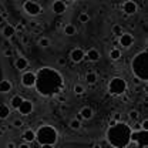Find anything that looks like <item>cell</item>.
<instances>
[{
    "label": "cell",
    "instance_id": "ffe728a7",
    "mask_svg": "<svg viewBox=\"0 0 148 148\" xmlns=\"http://www.w3.org/2000/svg\"><path fill=\"white\" fill-rule=\"evenodd\" d=\"M23 97L21 95H14L13 98H12V101H10V106H12V108H14V110H17L18 107H20V104L23 103Z\"/></svg>",
    "mask_w": 148,
    "mask_h": 148
},
{
    "label": "cell",
    "instance_id": "3957f363",
    "mask_svg": "<svg viewBox=\"0 0 148 148\" xmlns=\"http://www.w3.org/2000/svg\"><path fill=\"white\" fill-rule=\"evenodd\" d=\"M131 70L135 78L140 81H148V54L147 50H143L132 57Z\"/></svg>",
    "mask_w": 148,
    "mask_h": 148
},
{
    "label": "cell",
    "instance_id": "ab89813d",
    "mask_svg": "<svg viewBox=\"0 0 148 148\" xmlns=\"http://www.w3.org/2000/svg\"><path fill=\"white\" fill-rule=\"evenodd\" d=\"M3 23H4V14L0 13V24H3Z\"/></svg>",
    "mask_w": 148,
    "mask_h": 148
},
{
    "label": "cell",
    "instance_id": "4316f807",
    "mask_svg": "<svg viewBox=\"0 0 148 148\" xmlns=\"http://www.w3.org/2000/svg\"><path fill=\"white\" fill-rule=\"evenodd\" d=\"M38 46L43 47V49H47V47H50V40H49L47 37H41V38L38 40Z\"/></svg>",
    "mask_w": 148,
    "mask_h": 148
},
{
    "label": "cell",
    "instance_id": "30bf717a",
    "mask_svg": "<svg viewBox=\"0 0 148 148\" xmlns=\"http://www.w3.org/2000/svg\"><path fill=\"white\" fill-rule=\"evenodd\" d=\"M137 10H138V6H137V3H135V1H132V0L124 1V4H123V12H124L127 16L135 14V13H137Z\"/></svg>",
    "mask_w": 148,
    "mask_h": 148
},
{
    "label": "cell",
    "instance_id": "f546056e",
    "mask_svg": "<svg viewBox=\"0 0 148 148\" xmlns=\"http://www.w3.org/2000/svg\"><path fill=\"white\" fill-rule=\"evenodd\" d=\"M128 117H130V120H132V121H137L138 120V117H140V112L137 110H131L128 112Z\"/></svg>",
    "mask_w": 148,
    "mask_h": 148
},
{
    "label": "cell",
    "instance_id": "d6986e66",
    "mask_svg": "<svg viewBox=\"0 0 148 148\" xmlns=\"http://www.w3.org/2000/svg\"><path fill=\"white\" fill-rule=\"evenodd\" d=\"M78 114L81 115V118H83V120H90V118L92 117V108L91 107H83L81 111H80Z\"/></svg>",
    "mask_w": 148,
    "mask_h": 148
},
{
    "label": "cell",
    "instance_id": "ac0fdd59",
    "mask_svg": "<svg viewBox=\"0 0 148 148\" xmlns=\"http://www.w3.org/2000/svg\"><path fill=\"white\" fill-rule=\"evenodd\" d=\"M84 58H87L90 61H97V60H100V53L95 49H88V51H87V54H86Z\"/></svg>",
    "mask_w": 148,
    "mask_h": 148
},
{
    "label": "cell",
    "instance_id": "f1b7e54d",
    "mask_svg": "<svg viewBox=\"0 0 148 148\" xmlns=\"http://www.w3.org/2000/svg\"><path fill=\"white\" fill-rule=\"evenodd\" d=\"M112 34H115V36H121L123 34V29H121L120 24H114L112 26Z\"/></svg>",
    "mask_w": 148,
    "mask_h": 148
},
{
    "label": "cell",
    "instance_id": "f35d334b",
    "mask_svg": "<svg viewBox=\"0 0 148 148\" xmlns=\"http://www.w3.org/2000/svg\"><path fill=\"white\" fill-rule=\"evenodd\" d=\"M7 148H16V144H14L13 141H10V143L7 144Z\"/></svg>",
    "mask_w": 148,
    "mask_h": 148
},
{
    "label": "cell",
    "instance_id": "5bb4252c",
    "mask_svg": "<svg viewBox=\"0 0 148 148\" xmlns=\"http://www.w3.org/2000/svg\"><path fill=\"white\" fill-rule=\"evenodd\" d=\"M14 66H16V69L17 70H26L27 67H29V61H27V58L26 57H23V56H20L18 58H16V63H14Z\"/></svg>",
    "mask_w": 148,
    "mask_h": 148
},
{
    "label": "cell",
    "instance_id": "d590c367",
    "mask_svg": "<svg viewBox=\"0 0 148 148\" xmlns=\"http://www.w3.org/2000/svg\"><path fill=\"white\" fill-rule=\"evenodd\" d=\"M3 54L6 56V57H10V56L13 54V51H12V49H4V51H3Z\"/></svg>",
    "mask_w": 148,
    "mask_h": 148
},
{
    "label": "cell",
    "instance_id": "6da1fadb",
    "mask_svg": "<svg viewBox=\"0 0 148 148\" xmlns=\"http://www.w3.org/2000/svg\"><path fill=\"white\" fill-rule=\"evenodd\" d=\"M34 88L40 95L44 97L58 95L64 90V80L57 70L51 67H43L36 73Z\"/></svg>",
    "mask_w": 148,
    "mask_h": 148
},
{
    "label": "cell",
    "instance_id": "603a6c76",
    "mask_svg": "<svg viewBox=\"0 0 148 148\" xmlns=\"http://www.w3.org/2000/svg\"><path fill=\"white\" fill-rule=\"evenodd\" d=\"M75 32H77V29H75L74 24H70V23H69V24L64 26V34H66V36H74Z\"/></svg>",
    "mask_w": 148,
    "mask_h": 148
},
{
    "label": "cell",
    "instance_id": "7bdbcfd3",
    "mask_svg": "<svg viewBox=\"0 0 148 148\" xmlns=\"http://www.w3.org/2000/svg\"><path fill=\"white\" fill-rule=\"evenodd\" d=\"M140 83H141V81H140L138 78H135V77H134V84H140Z\"/></svg>",
    "mask_w": 148,
    "mask_h": 148
},
{
    "label": "cell",
    "instance_id": "277c9868",
    "mask_svg": "<svg viewBox=\"0 0 148 148\" xmlns=\"http://www.w3.org/2000/svg\"><path fill=\"white\" fill-rule=\"evenodd\" d=\"M58 140V132L53 125H41L36 131V141L40 145H54Z\"/></svg>",
    "mask_w": 148,
    "mask_h": 148
},
{
    "label": "cell",
    "instance_id": "e575fe53",
    "mask_svg": "<svg viewBox=\"0 0 148 148\" xmlns=\"http://www.w3.org/2000/svg\"><path fill=\"white\" fill-rule=\"evenodd\" d=\"M14 30H16V32H24V26H23L21 23H18L17 26H14Z\"/></svg>",
    "mask_w": 148,
    "mask_h": 148
},
{
    "label": "cell",
    "instance_id": "ee69618b",
    "mask_svg": "<svg viewBox=\"0 0 148 148\" xmlns=\"http://www.w3.org/2000/svg\"><path fill=\"white\" fill-rule=\"evenodd\" d=\"M92 148H101V145H100V144H94V145H92Z\"/></svg>",
    "mask_w": 148,
    "mask_h": 148
},
{
    "label": "cell",
    "instance_id": "60d3db41",
    "mask_svg": "<svg viewBox=\"0 0 148 148\" xmlns=\"http://www.w3.org/2000/svg\"><path fill=\"white\" fill-rule=\"evenodd\" d=\"M115 124H117V123H115V121H114V120L111 118V120H110V123H108V125H110V127H112V125H115Z\"/></svg>",
    "mask_w": 148,
    "mask_h": 148
},
{
    "label": "cell",
    "instance_id": "cb8c5ba5",
    "mask_svg": "<svg viewBox=\"0 0 148 148\" xmlns=\"http://www.w3.org/2000/svg\"><path fill=\"white\" fill-rule=\"evenodd\" d=\"M110 58L111 60H114V61L120 60V58H121V51H120L118 49H112V50L110 51Z\"/></svg>",
    "mask_w": 148,
    "mask_h": 148
},
{
    "label": "cell",
    "instance_id": "4fadbf2b",
    "mask_svg": "<svg viewBox=\"0 0 148 148\" xmlns=\"http://www.w3.org/2000/svg\"><path fill=\"white\" fill-rule=\"evenodd\" d=\"M51 9H53V12H54L56 14H63L64 12H66V4H64V1H61V0H57V1H53V4H51Z\"/></svg>",
    "mask_w": 148,
    "mask_h": 148
},
{
    "label": "cell",
    "instance_id": "8992f818",
    "mask_svg": "<svg viewBox=\"0 0 148 148\" xmlns=\"http://www.w3.org/2000/svg\"><path fill=\"white\" fill-rule=\"evenodd\" d=\"M131 143L137 144L138 148H145L148 145V132L147 131H132L131 132Z\"/></svg>",
    "mask_w": 148,
    "mask_h": 148
},
{
    "label": "cell",
    "instance_id": "83f0119b",
    "mask_svg": "<svg viewBox=\"0 0 148 148\" xmlns=\"http://www.w3.org/2000/svg\"><path fill=\"white\" fill-rule=\"evenodd\" d=\"M84 91H86L84 86H81V84H75V86H74V94L81 95V94H84Z\"/></svg>",
    "mask_w": 148,
    "mask_h": 148
},
{
    "label": "cell",
    "instance_id": "7a4b0ae2",
    "mask_svg": "<svg viewBox=\"0 0 148 148\" xmlns=\"http://www.w3.org/2000/svg\"><path fill=\"white\" fill-rule=\"evenodd\" d=\"M131 132L132 128L127 123H117L115 125L107 130V141L112 148H127L131 144Z\"/></svg>",
    "mask_w": 148,
    "mask_h": 148
},
{
    "label": "cell",
    "instance_id": "74e56055",
    "mask_svg": "<svg viewBox=\"0 0 148 148\" xmlns=\"http://www.w3.org/2000/svg\"><path fill=\"white\" fill-rule=\"evenodd\" d=\"M58 101L60 103H66V97L64 95H58Z\"/></svg>",
    "mask_w": 148,
    "mask_h": 148
},
{
    "label": "cell",
    "instance_id": "9c48e42d",
    "mask_svg": "<svg viewBox=\"0 0 148 148\" xmlns=\"http://www.w3.org/2000/svg\"><path fill=\"white\" fill-rule=\"evenodd\" d=\"M33 110H34V106H33V103L29 101V100H23V103L20 104V107L17 108V111L21 115H29V114L33 112Z\"/></svg>",
    "mask_w": 148,
    "mask_h": 148
},
{
    "label": "cell",
    "instance_id": "ba28073f",
    "mask_svg": "<svg viewBox=\"0 0 148 148\" xmlns=\"http://www.w3.org/2000/svg\"><path fill=\"white\" fill-rule=\"evenodd\" d=\"M34 83H36V73L33 71H24L21 74V84L27 88H32L34 87Z\"/></svg>",
    "mask_w": 148,
    "mask_h": 148
},
{
    "label": "cell",
    "instance_id": "1f68e13d",
    "mask_svg": "<svg viewBox=\"0 0 148 148\" xmlns=\"http://www.w3.org/2000/svg\"><path fill=\"white\" fill-rule=\"evenodd\" d=\"M12 127H14V128H20V127H23V121H21V120H18V118L17 120H14Z\"/></svg>",
    "mask_w": 148,
    "mask_h": 148
},
{
    "label": "cell",
    "instance_id": "7402d4cb",
    "mask_svg": "<svg viewBox=\"0 0 148 148\" xmlns=\"http://www.w3.org/2000/svg\"><path fill=\"white\" fill-rule=\"evenodd\" d=\"M10 115V108L6 104H0V120H6Z\"/></svg>",
    "mask_w": 148,
    "mask_h": 148
},
{
    "label": "cell",
    "instance_id": "8fae6325",
    "mask_svg": "<svg viewBox=\"0 0 148 148\" xmlns=\"http://www.w3.org/2000/svg\"><path fill=\"white\" fill-rule=\"evenodd\" d=\"M84 57H86V53H84V50L83 49H80V47H75L71 50V53H70V58H71V61L73 63H80V61H83L84 60Z\"/></svg>",
    "mask_w": 148,
    "mask_h": 148
},
{
    "label": "cell",
    "instance_id": "d4e9b609",
    "mask_svg": "<svg viewBox=\"0 0 148 148\" xmlns=\"http://www.w3.org/2000/svg\"><path fill=\"white\" fill-rule=\"evenodd\" d=\"M78 21H80L81 24H87V23L90 21V14H88V13H80V14H78Z\"/></svg>",
    "mask_w": 148,
    "mask_h": 148
},
{
    "label": "cell",
    "instance_id": "52a82bcc",
    "mask_svg": "<svg viewBox=\"0 0 148 148\" xmlns=\"http://www.w3.org/2000/svg\"><path fill=\"white\" fill-rule=\"evenodd\" d=\"M23 9H24V12L29 16H38L41 13V6L37 1H32V0L24 1L23 3Z\"/></svg>",
    "mask_w": 148,
    "mask_h": 148
},
{
    "label": "cell",
    "instance_id": "9a60e30c",
    "mask_svg": "<svg viewBox=\"0 0 148 148\" xmlns=\"http://www.w3.org/2000/svg\"><path fill=\"white\" fill-rule=\"evenodd\" d=\"M23 140H24V143H27V144H32L34 140H36V132L33 131V130H26L24 132H23Z\"/></svg>",
    "mask_w": 148,
    "mask_h": 148
},
{
    "label": "cell",
    "instance_id": "5b68a950",
    "mask_svg": "<svg viewBox=\"0 0 148 148\" xmlns=\"http://www.w3.org/2000/svg\"><path fill=\"white\" fill-rule=\"evenodd\" d=\"M127 91V81L121 77H112L108 83V92L111 95H123Z\"/></svg>",
    "mask_w": 148,
    "mask_h": 148
},
{
    "label": "cell",
    "instance_id": "44dd1931",
    "mask_svg": "<svg viewBox=\"0 0 148 148\" xmlns=\"http://www.w3.org/2000/svg\"><path fill=\"white\" fill-rule=\"evenodd\" d=\"M97 80H98V77H97V74L95 73L88 71V73L86 74V81L88 83V86H94V84L97 83Z\"/></svg>",
    "mask_w": 148,
    "mask_h": 148
},
{
    "label": "cell",
    "instance_id": "2e32d148",
    "mask_svg": "<svg viewBox=\"0 0 148 148\" xmlns=\"http://www.w3.org/2000/svg\"><path fill=\"white\" fill-rule=\"evenodd\" d=\"M12 88H13L12 81H9V80H1V81H0V92H3V94L10 92Z\"/></svg>",
    "mask_w": 148,
    "mask_h": 148
},
{
    "label": "cell",
    "instance_id": "7c38bea8",
    "mask_svg": "<svg viewBox=\"0 0 148 148\" xmlns=\"http://www.w3.org/2000/svg\"><path fill=\"white\" fill-rule=\"evenodd\" d=\"M120 44L124 47V49H128L132 46V43H134V37L132 34H130V33H123L121 36H120Z\"/></svg>",
    "mask_w": 148,
    "mask_h": 148
},
{
    "label": "cell",
    "instance_id": "8d00e7d4",
    "mask_svg": "<svg viewBox=\"0 0 148 148\" xmlns=\"http://www.w3.org/2000/svg\"><path fill=\"white\" fill-rule=\"evenodd\" d=\"M17 148H30V144H27V143H21Z\"/></svg>",
    "mask_w": 148,
    "mask_h": 148
},
{
    "label": "cell",
    "instance_id": "484cf974",
    "mask_svg": "<svg viewBox=\"0 0 148 148\" xmlns=\"http://www.w3.org/2000/svg\"><path fill=\"white\" fill-rule=\"evenodd\" d=\"M69 127H70L71 130H75V131H77V130H80V128H81V123H80L78 120H75V118H73V120H71V121L69 123Z\"/></svg>",
    "mask_w": 148,
    "mask_h": 148
},
{
    "label": "cell",
    "instance_id": "b9f144b4",
    "mask_svg": "<svg viewBox=\"0 0 148 148\" xmlns=\"http://www.w3.org/2000/svg\"><path fill=\"white\" fill-rule=\"evenodd\" d=\"M40 148H54V145H40Z\"/></svg>",
    "mask_w": 148,
    "mask_h": 148
},
{
    "label": "cell",
    "instance_id": "836d02e7",
    "mask_svg": "<svg viewBox=\"0 0 148 148\" xmlns=\"http://www.w3.org/2000/svg\"><path fill=\"white\" fill-rule=\"evenodd\" d=\"M112 120H114L115 123H120V121H121V114H120V112H115V114L112 115Z\"/></svg>",
    "mask_w": 148,
    "mask_h": 148
},
{
    "label": "cell",
    "instance_id": "4dcf8cb0",
    "mask_svg": "<svg viewBox=\"0 0 148 148\" xmlns=\"http://www.w3.org/2000/svg\"><path fill=\"white\" fill-rule=\"evenodd\" d=\"M140 127H141V130L143 131H147L148 132V120L145 118V120H143V123L140 124Z\"/></svg>",
    "mask_w": 148,
    "mask_h": 148
},
{
    "label": "cell",
    "instance_id": "d6a6232c",
    "mask_svg": "<svg viewBox=\"0 0 148 148\" xmlns=\"http://www.w3.org/2000/svg\"><path fill=\"white\" fill-rule=\"evenodd\" d=\"M57 64H58V66H61V67H64V66L67 64V58H64V57H60V58L57 60Z\"/></svg>",
    "mask_w": 148,
    "mask_h": 148
},
{
    "label": "cell",
    "instance_id": "e0dca14e",
    "mask_svg": "<svg viewBox=\"0 0 148 148\" xmlns=\"http://www.w3.org/2000/svg\"><path fill=\"white\" fill-rule=\"evenodd\" d=\"M14 34H16L14 26H12V24H6V26L3 27V36L6 37V38H12Z\"/></svg>",
    "mask_w": 148,
    "mask_h": 148
}]
</instances>
